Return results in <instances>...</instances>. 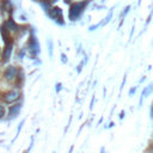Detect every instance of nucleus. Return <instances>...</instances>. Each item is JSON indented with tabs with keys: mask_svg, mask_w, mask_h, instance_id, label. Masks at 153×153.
I'll return each mask as SVG.
<instances>
[{
	"mask_svg": "<svg viewBox=\"0 0 153 153\" xmlns=\"http://www.w3.org/2000/svg\"><path fill=\"white\" fill-rule=\"evenodd\" d=\"M4 116H5V108H4V105L0 104V120H1Z\"/></svg>",
	"mask_w": 153,
	"mask_h": 153,
	"instance_id": "obj_19",
	"label": "nucleus"
},
{
	"mask_svg": "<svg viewBox=\"0 0 153 153\" xmlns=\"http://www.w3.org/2000/svg\"><path fill=\"white\" fill-rule=\"evenodd\" d=\"M73 149H74V146H71V148H69V152H68V153H72V152H73Z\"/></svg>",
	"mask_w": 153,
	"mask_h": 153,
	"instance_id": "obj_27",
	"label": "nucleus"
},
{
	"mask_svg": "<svg viewBox=\"0 0 153 153\" xmlns=\"http://www.w3.org/2000/svg\"><path fill=\"white\" fill-rule=\"evenodd\" d=\"M102 122H103V117H100V118H99V121H98V124H100ZM98 124H97V126H98Z\"/></svg>",
	"mask_w": 153,
	"mask_h": 153,
	"instance_id": "obj_29",
	"label": "nucleus"
},
{
	"mask_svg": "<svg viewBox=\"0 0 153 153\" xmlns=\"http://www.w3.org/2000/svg\"><path fill=\"white\" fill-rule=\"evenodd\" d=\"M151 153H153V149H152V152H151Z\"/></svg>",
	"mask_w": 153,
	"mask_h": 153,
	"instance_id": "obj_31",
	"label": "nucleus"
},
{
	"mask_svg": "<svg viewBox=\"0 0 153 153\" xmlns=\"http://www.w3.org/2000/svg\"><path fill=\"white\" fill-rule=\"evenodd\" d=\"M61 90H62V84H61V82H57V84L55 85V91L59 93Z\"/></svg>",
	"mask_w": 153,
	"mask_h": 153,
	"instance_id": "obj_17",
	"label": "nucleus"
},
{
	"mask_svg": "<svg viewBox=\"0 0 153 153\" xmlns=\"http://www.w3.org/2000/svg\"><path fill=\"white\" fill-rule=\"evenodd\" d=\"M151 118H153V104L151 106Z\"/></svg>",
	"mask_w": 153,
	"mask_h": 153,
	"instance_id": "obj_26",
	"label": "nucleus"
},
{
	"mask_svg": "<svg viewBox=\"0 0 153 153\" xmlns=\"http://www.w3.org/2000/svg\"><path fill=\"white\" fill-rule=\"evenodd\" d=\"M4 24L6 25V27H7L10 31H17V30H18V25L14 23V20H13L12 18H8L7 22L4 23Z\"/></svg>",
	"mask_w": 153,
	"mask_h": 153,
	"instance_id": "obj_10",
	"label": "nucleus"
},
{
	"mask_svg": "<svg viewBox=\"0 0 153 153\" xmlns=\"http://www.w3.org/2000/svg\"><path fill=\"white\" fill-rule=\"evenodd\" d=\"M93 104H94V96H92V98H91V103H90V110H92V109H93Z\"/></svg>",
	"mask_w": 153,
	"mask_h": 153,
	"instance_id": "obj_23",
	"label": "nucleus"
},
{
	"mask_svg": "<svg viewBox=\"0 0 153 153\" xmlns=\"http://www.w3.org/2000/svg\"><path fill=\"white\" fill-rule=\"evenodd\" d=\"M146 80V76H142L141 79H140V82H142V81H145Z\"/></svg>",
	"mask_w": 153,
	"mask_h": 153,
	"instance_id": "obj_28",
	"label": "nucleus"
},
{
	"mask_svg": "<svg viewBox=\"0 0 153 153\" xmlns=\"http://www.w3.org/2000/svg\"><path fill=\"white\" fill-rule=\"evenodd\" d=\"M124 116H126V111H124V110H121V112H120V115H118V118H120V120H123Z\"/></svg>",
	"mask_w": 153,
	"mask_h": 153,
	"instance_id": "obj_22",
	"label": "nucleus"
},
{
	"mask_svg": "<svg viewBox=\"0 0 153 153\" xmlns=\"http://www.w3.org/2000/svg\"><path fill=\"white\" fill-rule=\"evenodd\" d=\"M48 16L55 22L57 23L59 25H63L65 22H63V16H62V10L60 7H50L48 11H47Z\"/></svg>",
	"mask_w": 153,
	"mask_h": 153,
	"instance_id": "obj_2",
	"label": "nucleus"
},
{
	"mask_svg": "<svg viewBox=\"0 0 153 153\" xmlns=\"http://www.w3.org/2000/svg\"><path fill=\"white\" fill-rule=\"evenodd\" d=\"M47 45H48V54L49 57H53V50H54V45H53V41L50 38L47 39Z\"/></svg>",
	"mask_w": 153,
	"mask_h": 153,
	"instance_id": "obj_12",
	"label": "nucleus"
},
{
	"mask_svg": "<svg viewBox=\"0 0 153 153\" xmlns=\"http://www.w3.org/2000/svg\"><path fill=\"white\" fill-rule=\"evenodd\" d=\"M61 62L62 63H67L68 62V59H67V56H66V54H61Z\"/></svg>",
	"mask_w": 153,
	"mask_h": 153,
	"instance_id": "obj_15",
	"label": "nucleus"
},
{
	"mask_svg": "<svg viewBox=\"0 0 153 153\" xmlns=\"http://www.w3.org/2000/svg\"><path fill=\"white\" fill-rule=\"evenodd\" d=\"M12 48H13V41H8L5 43V49L2 51V61L4 62H7L11 57V54H12Z\"/></svg>",
	"mask_w": 153,
	"mask_h": 153,
	"instance_id": "obj_6",
	"label": "nucleus"
},
{
	"mask_svg": "<svg viewBox=\"0 0 153 153\" xmlns=\"http://www.w3.org/2000/svg\"><path fill=\"white\" fill-rule=\"evenodd\" d=\"M100 153H105V148H104V147L100 148Z\"/></svg>",
	"mask_w": 153,
	"mask_h": 153,
	"instance_id": "obj_30",
	"label": "nucleus"
},
{
	"mask_svg": "<svg viewBox=\"0 0 153 153\" xmlns=\"http://www.w3.org/2000/svg\"><path fill=\"white\" fill-rule=\"evenodd\" d=\"M19 98H20V92L18 90H10L6 93H4V97H2L4 102L7 104H12L17 102Z\"/></svg>",
	"mask_w": 153,
	"mask_h": 153,
	"instance_id": "obj_4",
	"label": "nucleus"
},
{
	"mask_svg": "<svg viewBox=\"0 0 153 153\" xmlns=\"http://www.w3.org/2000/svg\"><path fill=\"white\" fill-rule=\"evenodd\" d=\"M152 92H153V82H149L147 86L143 87V90H142V92H141V97H140V100H139V108L142 106V102H143V99L147 98Z\"/></svg>",
	"mask_w": 153,
	"mask_h": 153,
	"instance_id": "obj_7",
	"label": "nucleus"
},
{
	"mask_svg": "<svg viewBox=\"0 0 153 153\" xmlns=\"http://www.w3.org/2000/svg\"><path fill=\"white\" fill-rule=\"evenodd\" d=\"M23 55H25V50H24V49H22V50H20V53H19V57H20V59H23Z\"/></svg>",
	"mask_w": 153,
	"mask_h": 153,
	"instance_id": "obj_24",
	"label": "nucleus"
},
{
	"mask_svg": "<svg viewBox=\"0 0 153 153\" xmlns=\"http://www.w3.org/2000/svg\"><path fill=\"white\" fill-rule=\"evenodd\" d=\"M126 81H127V74H124L123 79H122V84H121V86H120V91H122V90H123V86H124Z\"/></svg>",
	"mask_w": 153,
	"mask_h": 153,
	"instance_id": "obj_16",
	"label": "nucleus"
},
{
	"mask_svg": "<svg viewBox=\"0 0 153 153\" xmlns=\"http://www.w3.org/2000/svg\"><path fill=\"white\" fill-rule=\"evenodd\" d=\"M20 109H22V104L20 103H17L14 105H12L10 109H8V118H13V117H17L20 112Z\"/></svg>",
	"mask_w": 153,
	"mask_h": 153,
	"instance_id": "obj_8",
	"label": "nucleus"
},
{
	"mask_svg": "<svg viewBox=\"0 0 153 153\" xmlns=\"http://www.w3.org/2000/svg\"><path fill=\"white\" fill-rule=\"evenodd\" d=\"M17 73H18V69H17L16 66H8V67L5 69V72H4V78H5L7 81L11 82V81L16 80Z\"/></svg>",
	"mask_w": 153,
	"mask_h": 153,
	"instance_id": "obj_5",
	"label": "nucleus"
},
{
	"mask_svg": "<svg viewBox=\"0 0 153 153\" xmlns=\"http://www.w3.org/2000/svg\"><path fill=\"white\" fill-rule=\"evenodd\" d=\"M27 50L31 55V59H35L39 53V43L33 33L30 36V39L27 42Z\"/></svg>",
	"mask_w": 153,
	"mask_h": 153,
	"instance_id": "obj_3",
	"label": "nucleus"
},
{
	"mask_svg": "<svg viewBox=\"0 0 153 153\" xmlns=\"http://www.w3.org/2000/svg\"><path fill=\"white\" fill-rule=\"evenodd\" d=\"M43 1H45V2H48V4H53V2H55V1H57V0H43Z\"/></svg>",
	"mask_w": 153,
	"mask_h": 153,
	"instance_id": "obj_25",
	"label": "nucleus"
},
{
	"mask_svg": "<svg viewBox=\"0 0 153 153\" xmlns=\"http://www.w3.org/2000/svg\"><path fill=\"white\" fill-rule=\"evenodd\" d=\"M88 1L87 0H84V1H78V2H74L69 7V13H68V17L72 22L74 20H78L80 18V16L82 14L85 7L87 6Z\"/></svg>",
	"mask_w": 153,
	"mask_h": 153,
	"instance_id": "obj_1",
	"label": "nucleus"
},
{
	"mask_svg": "<svg viewBox=\"0 0 153 153\" xmlns=\"http://www.w3.org/2000/svg\"><path fill=\"white\" fill-rule=\"evenodd\" d=\"M100 25H102V22H100V23H98V24H96V25H91L88 30H90V31H93V30H96L97 27H99Z\"/></svg>",
	"mask_w": 153,
	"mask_h": 153,
	"instance_id": "obj_20",
	"label": "nucleus"
},
{
	"mask_svg": "<svg viewBox=\"0 0 153 153\" xmlns=\"http://www.w3.org/2000/svg\"><path fill=\"white\" fill-rule=\"evenodd\" d=\"M0 31H1V36H2V39H4V42H5V43H6V42H8V41H11V39H10V30L6 27V25H5V24H2V26H1Z\"/></svg>",
	"mask_w": 153,
	"mask_h": 153,
	"instance_id": "obj_9",
	"label": "nucleus"
},
{
	"mask_svg": "<svg viewBox=\"0 0 153 153\" xmlns=\"http://www.w3.org/2000/svg\"><path fill=\"white\" fill-rule=\"evenodd\" d=\"M135 92H136V86H134V87H130V90H129V92H128L129 97H131L133 94H135Z\"/></svg>",
	"mask_w": 153,
	"mask_h": 153,
	"instance_id": "obj_18",
	"label": "nucleus"
},
{
	"mask_svg": "<svg viewBox=\"0 0 153 153\" xmlns=\"http://www.w3.org/2000/svg\"><path fill=\"white\" fill-rule=\"evenodd\" d=\"M129 10H130V5H128L123 11H122V13H121V24H122V22H123V18L127 16V13L129 12ZM121 24H120V26H121Z\"/></svg>",
	"mask_w": 153,
	"mask_h": 153,
	"instance_id": "obj_13",
	"label": "nucleus"
},
{
	"mask_svg": "<svg viewBox=\"0 0 153 153\" xmlns=\"http://www.w3.org/2000/svg\"><path fill=\"white\" fill-rule=\"evenodd\" d=\"M111 17H112V10H110L109 11V13H108V16H106V18L102 22V25H105V24H108L110 20H111Z\"/></svg>",
	"mask_w": 153,
	"mask_h": 153,
	"instance_id": "obj_14",
	"label": "nucleus"
},
{
	"mask_svg": "<svg viewBox=\"0 0 153 153\" xmlns=\"http://www.w3.org/2000/svg\"><path fill=\"white\" fill-rule=\"evenodd\" d=\"M2 10L8 13H11L13 11V5H12L11 0H2Z\"/></svg>",
	"mask_w": 153,
	"mask_h": 153,
	"instance_id": "obj_11",
	"label": "nucleus"
},
{
	"mask_svg": "<svg viewBox=\"0 0 153 153\" xmlns=\"http://www.w3.org/2000/svg\"><path fill=\"white\" fill-rule=\"evenodd\" d=\"M53 153H55V152H53Z\"/></svg>",
	"mask_w": 153,
	"mask_h": 153,
	"instance_id": "obj_32",
	"label": "nucleus"
},
{
	"mask_svg": "<svg viewBox=\"0 0 153 153\" xmlns=\"http://www.w3.org/2000/svg\"><path fill=\"white\" fill-rule=\"evenodd\" d=\"M23 124H24V120H23V121H20V123H19V126H18V128H17V135L20 133V129H22Z\"/></svg>",
	"mask_w": 153,
	"mask_h": 153,
	"instance_id": "obj_21",
	"label": "nucleus"
}]
</instances>
